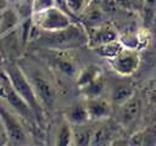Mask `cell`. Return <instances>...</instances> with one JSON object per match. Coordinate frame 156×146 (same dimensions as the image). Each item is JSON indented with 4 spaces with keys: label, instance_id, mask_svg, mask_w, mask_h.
I'll use <instances>...</instances> for the list:
<instances>
[{
    "label": "cell",
    "instance_id": "obj_27",
    "mask_svg": "<svg viewBox=\"0 0 156 146\" xmlns=\"http://www.w3.org/2000/svg\"><path fill=\"white\" fill-rule=\"evenodd\" d=\"M149 97H150V101L156 105V84L151 88V90L149 92Z\"/></svg>",
    "mask_w": 156,
    "mask_h": 146
},
{
    "label": "cell",
    "instance_id": "obj_18",
    "mask_svg": "<svg viewBox=\"0 0 156 146\" xmlns=\"http://www.w3.org/2000/svg\"><path fill=\"white\" fill-rule=\"evenodd\" d=\"M105 90H106V80L102 75H100L95 80L90 82L89 84H87V85H84L83 88L79 89V91H80V94L84 99L104 96Z\"/></svg>",
    "mask_w": 156,
    "mask_h": 146
},
{
    "label": "cell",
    "instance_id": "obj_20",
    "mask_svg": "<svg viewBox=\"0 0 156 146\" xmlns=\"http://www.w3.org/2000/svg\"><path fill=\"white\" fill-rule=\"evenodd\" d=\"M73 144V125L68 123L66 119H63L62 123H60L56 135H55V145L58 146H68Z\"/></svg>",
    "mask_w": 156,
    "mask_h": 146
},
{
    "label": "cell",
    "instance_id": "obj_22",
    "mask_svg": "<svg viewBox=\"0 0 156 146\" xmlns=\"http://www.w3.org/2000/svg\"><path fill=\"white\" fill-rule=\"evenodd\" d=\"M112 130L107 125L94 127L93 136H91V145H106L112 144Z\"/></svg>",
    "mask_w": 156,
    "mask_h": 146
},
{
    "label": "cell",
    "instance_id": "obj_14",
    "mask_svg": "<svg viewBox=\"0 0 156 146\" xmlns=\"http://www.w3.org/2000/svg\"><path fill=\"white\" fill-rule=\"evenodd\" d=\"M65 119L72 125H78V124H84L90 122L88 109L85 106V100L72 103L65 112Z\"/></svg>",
    "mask_w": 156,
    "mask_h": 146
},
{
    "label": "cell",
    "instance_id": "obj_2",
    "mask_svg": "<svg viewBox=\"0 0 156 146\" xmlns=\"http://www.w3.org/2000/svg\"><path fill=\"white\" fill-rule=\"evenodd\" d=\"M24 73L27 74L43 108L45 109H52L56 105L57 97H58V89L57 84L41 69H39L35 66L26 64L21 66Z\"/></svg>",
    "mask_w": 156,
    "mask_h": 146
},
{
    "label": "cell",
    "instance_id": "obj_1",
    "mask_svg": "<svg viewBox=\"0 0 156 146\" xmlns=\"http://www.w3.org/2000/svg\"><path fill=\"white\" fill-rule=\"evenodd\" d=\"M29 43L46 50L71 51L88 45V32L80 22H73L71 26L55 32H43L33 23Z\"/></svg>",
    "mask_w": 156,
    "mask_h": 146
},
{
    "label": "cell",
    "instance_id": "obj_28",
    "mask_svg": "<svg viewBox=\"0 0 156 146\" xmlns=\"http://www.w3.org/2000/svg\"><path fill=\"white\" fill-rule=\"evenodd\" d=\"M9 6H10L9 0H0V12H1V11H4L5 9H7Z\"/></svg>",
    "mask_w": 156,
    "mask_h": 146
},
{
    "label": "cell",
    "instance_id": "obj_7",
    "mask_svg": "<svg viewBox=\"0 0 156 146\" xmlns=\"http://www.w3.org/2000/svg\"><path fill=\"white\" fill-rule=\"evenodd\" d=\"M108 64L117 74L122 77H129L139 68L140 51L124 46L113 58L108 60Z\"/></svg>",
    "mask_w": 156,
    "mask_h": 146
},
{
    "label": "cell",
    "instance_id": "obj_3",
    "mask_svg": "<svg viewBox=\"0 0 156 146\" xmlns=\"http://www.w3.org/2000/svg\"><path fill=\"white\" fill-rule=\"evenodd\" d=\"M4 71L6 72V74L9 75L13 88L17 90V92L26 100V102L30 106L32 111L35 114V118L38 122L41 120L43 114H44V108L27 77V74L24 73V71L22 69V67L20 64L16 63H7L4 67Z\"/></svg>",
    "mask_w": 156,
    "mask_h": 146
},
{
    "label": "cell",
    "instance_id": "obj_8",
    "mask_svg": "<svg viewBox=\"0 0 156 146\" xmlns=\"http://www.w3.org/2000/svg\"><path fill=\"white\" fill-rule=\"evenodd\" d=\"M52 52L51 56V66L55 69V72L61 77L66 79L76 78L78 73V68L76 64V61L69 55V51H55L49 50Z\"/></svg>",
    "mask_w": 156,
    "mask_h": 146
},
{
    "label": "cell",
    "instance_id": "obj_9",
    "mask_svg": "<svg viewBox=\"0 0 156 146\" xmlns=\"http://www.w3.org/2000/svg\"><path fill=\"white\" fill-rule=\"evenodd\" d=\"M87 32H88V46H90L91 49L98 45L119 39L118 30L113 24L108 22H105L96 27L87 28Z\"/></svg>",
    "mask_w": 156,
    "mask_h": 146
},
{
    "label": "cell",
    "instance_id": "obj_4",
    "mask_svg": "<svg viewBox=\"0 0 156 146\" xmlns=\"http://www.w3.org/2000/svg\"><path fill=\"white\" fill-rule=\"evenodd\" d=\"M0 99L4 102H6L13 111H16L27 123H30V124L38 123L35 114L32 111L30 106L13 88L4 68L0 71Z\"/></svg>",
    "mask_w": 156,
    "mask_h": 146
},
{
    "label": "cell",
    "instance_id": "obj_26",
    "mask_svg": "<svg viewBox=\"0 0 156 146\" xmlns=\"http://www.w3.org/2000/svg\"><path fill=\"white\" fill-rule=\"evenodd\" d=\"M10 140H9V135L6 131V128L4 125V122L0 117V145H9Z\"/></svg>",
    "mask_w": 156,
    "mask_h": 146
},
{
    "label": "cell",
    "instance_id": "obj_21",
    "mask_svg": "<svg viewBox=\"0 0 156 146\" xmlns=\"http://www.w3.org/2000/svg\"><path fill=\"white\" fill-rule=\"evenodd\" d=\"M123 47L124 46L121 43V40L117 39V40H113V41H110V43H106V44L98 45V46L93 47V50L96 55H99L100 57H104L108 61V60L113 58Z\"/></svg>",
    "mask_w": 156,
    "mask_h": 146
},
{
    "label": "cell",
    "instance_id": "obj_17",
    "mask_svg": "<svg viewBox=\"0 0 156 146\" xmlns=\"http://www.w3.org/2000/svg\"><path fill=\"white\" fill-rule=\"evenodd\" d=\"M135 94L134 88L130 84L127 83H118L116 84L112 89H111V102L113 105H122L123 102H126L128 99H130L133 95Z\"/></svg>",
    "mask_w": 156,
    "mask_h": 146
},
{
    "label": "cell",
    "instance_id": "obj_19",
    "mask_svg": "<svg viewBox=\"0 0 156 146\" xmlns=\"http://www.w3.org/2000/svg\"><path fill=\"white\" fill-rule=\"evenodd\" d=\"M94 127L88 125V123L73 125V144L78 146L91 145V136H93Z\"/></svg>",
    "mask_w": 156,
    "mask_h": 146
},
{
    "label": "cell",
    "instance_id": "obj_16",
    "mask_svg": "<svg viewBox=\"0 0 156 146\" xmlns=\"http://www.w3.org/2000/svg\"><path fill=\"white\" fill-rule=\"evenodd\" d=\"M100 75H102V72H101V68L99 66L88 64L84 68L78 71V73L76 75V85H77L78 89H80L84 85H87L90 82H93L96 78H99Z\"/></svg>",
    "mask_w": 156,
    "mask_h": 146
},
{
    "label": "cell",
    "instance_id": "obj_15",
    "mask_svg": "<svg viewBox=\"0 0 156 146\" xmlns=\"http://www.w3.org/2000/svg\"><path fill=\"white\" fill-rule=\"evenodd\" d=\"M129 145L136 146H150L156 145V125L155 127H146L133 133L128 139Z\"/></svg>",
    "mask_w": 156,
    "mask_h": 146
},
{
    "label": "cell",
    "instance_id": "obj_10",
    "mask_svg": "<svg viewBox=\"0 0 156 146\" xmlns=\"http://www.w3.org/2000/svg\"><path fill=\"white\" fill-rule=\"evenodd\" d=\"M85 106L88 109V114L90 120L93 122H102L106 120L112 113V102L111 100L105 99L104 96L84 99Z\"/></svg>",
    "mask_w": 156,
    "mask_h": 146
},
{
    "label": "cell",
    "instance_id": "obj_12",
    "mask_svg": "<svg viewBox=\"0 0 156 146\" xmlns=\"http://www.w3.org/2000/svg\"><path fill=\"white\" fill-rule=\"evenodd\" d=\"M141 111V101L134 94L130 99L118 106V117L122 124L128 125L132 124L140 114Z\"/></svg>",
    "mask_w": 156,
    "mask_h": 146
},
{
    "label": "cell",
    "instance_id": "obj_23",
    "mask_svg": "<svg viewBox=\"0 0 156 146\" xmlns=\"http://www.w3.org/2000/svg\"><path fill=\"white\" fill-rule=\"evenodd\" d=\"M62 1L65 4V7L68 10V12L78 17L91 0H62Z\"/></svg>",
    "mask_w": 156,
    "mask_h": 146
},
{
    "label": "cell",
    "instance_id": "obj_6",
    "mask_svg": "<svg viewBox=\"0 0 156 146\" xmlns=\"http://www.w3.org/2000/svg\"><path fill=\"white\" fill-rule=\"evenodd\" d=\"M32 21L34 26L43 32L60 30L73 23L71 15L62 10L61 7H58L57 5L34 12L32 16Z\"/></svg>",
    "mask_w": 156,
    "mask_h": 146
},
{
    "label": "cell",
    "instance_id": "obj_24",
    "mask_svg": "<svg viewBox=\"0 0 156 146\" xmlns=\"http://www.w3.org/2000/svg\"><path fill=\"white\" fill-rule=\"evenodd\" d=\"M156 7V0H144V22L149 23L154 18V12Z\"/></svg>",
    "mask_w": 156,
    "mask_h": 146
},
{
    "label": "cell",
    "instance_id": "obj_13",
    "mask_svg": "<svg viewBox=\"0 0 156 146\" xmlns=\"http://www.w3.org/2000/svg\"><path fill=\"white\" fill-rule=\"evenodd\" d=\"M21 22L22 19L17 13L16 9H12L9 6L4 11H1L0 12V38L16 30L20 27Z\"/></svg>",
    "mask_w": 156,
    "mask_h": 146
},
{
    "label": "cell",
    "instance_id": "obj_11",
    "mask_svg": "<svg viewBox=\"0 0 156 146\" xmlns=\"http://www.w3.org/2000/svg\"><path fill=\"white\" fill-rule=\"evenodd\" d=\"M105 16H106V11L104 10L102 5L95 1H90L78 17L80 18L79 22L85 28H91V27H96L99 24L105 23L106 22Z\"/></svg>",
    "mask_w": 156,
    "mask_h": 146
},
{
    "label": "cell",
    "instance_id": "obj_25",
    "mask_svg": "<svg viewBox=\"0 0 156 146\" xmlns=\"http://www.w3.org/2000/svg\"><path fill=\"white\" fill-rule=\"evenodd\" d=\"M54 5H56L55 0H34V12H38L40 10H44V9L54 6Z\"/></svg>",
    "mask_w": 156,
    "mask_h": 146
},
{
    "label": "cell",
    "instance_id": "obj_5",
    "mask_svg": "<svg viewBox=\"0 0 156 146\" xmlns=\"http://www.w3.org/2000/svg\"><path fill=\"white\" fill-rule=\"evenodd\" d=\"M0 117L6 128L11 145H27L30 142L29 133L24 125V123L27 122L1 99H0Z\"/></svg>",
    "mask_w": 156,
    "mask_h": 146
}]
</instances>
